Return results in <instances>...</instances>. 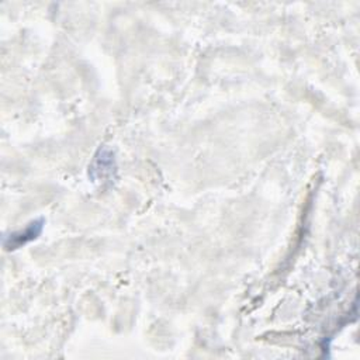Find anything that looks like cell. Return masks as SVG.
I'll return each mask as SVG.
<instances>
[{
  "label": "cell",
  "mask_w": 360,
  "mask_h": 360,
  "mask_svg": "<svg viewBox=\"0 0 360 360\" xmlns=\"http://www.w3.org/2000/svg\"><path fill=\"white\" fill-rule=\"evenodd\" d=\"M117 176V163L114 158V152L110 148H100L90 166H89V177L94 183H100L101 186L111 184Z\"/></svg>",
  "instance_id": "6da1fadb"
},
{
  "label": "cell",
  "mask_w": 360,
  "mask_h": 360,
  "mask_svg": "<svg viewBox=\"0 0 360 360\" xmlns=\"http://www.w3.org/2000/svg\"><path fill=\"white\" fill-rule=\"evenodd\" d=\"M44 225H45L44 218L31 221L24 229H20V231L6 235L3 239V246L6 248V250H15V249L30 243L31 240H35L41 235Z\"/></svg>",
  "instance_id": "7a4b0ae2"
}]
</instances>
